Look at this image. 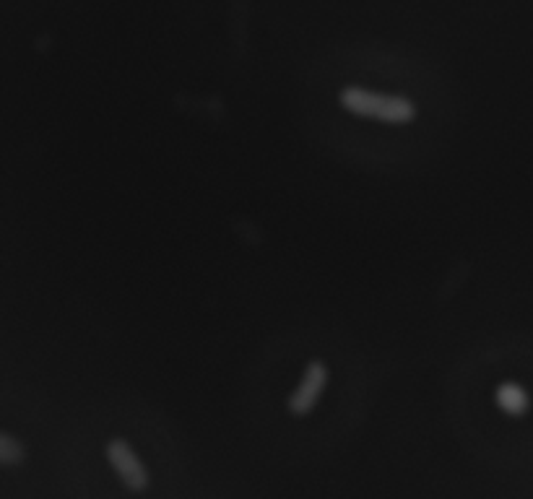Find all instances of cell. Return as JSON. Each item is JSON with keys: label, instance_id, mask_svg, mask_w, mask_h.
Listing matches in <instances>:
<instances>
[{"label": "cell", "instance_id": "obj_1", "mask_svg": "<svg viewBox=\"0 0 533 499\" xmlns=\"http://www.w3.org/2000/svg\"><path fill=\"white\" fill-rule=\"evenodd\" d=\"M338 102L351 115L385 125H409L416 117V104L398 94H377L364 86H344Z\"/></svg>", "mask_w": 533, "mask_h": 499}, {"label": "cell", "instance_id": "obj_2", "mask_svg": "<svg viewBox=\"0 0 533 499\" xmlns=\"http://www.w3.org/2000/svg\"><path fill=\"white\" fill-rule=\"evenodd\" d=\"M107 461H110L112 471L117 474V479L123 481L130 492H143L149 487V471L141 463V458L136 455V450L130 448V442L123 437L107 442Z\"/></svg>", "mask_w": 533, "mask_h": 499}, {"label": "cell", "instance_id": "obj_3", "mask_svg": "<svg viewBox=\"0 0 533 499\" xmlns=\"http://www.w3.org/2000/svg\"><path fill=\"white\" fill-rule=\"evenodd\" d=\"M325 385H328V367L320 359H312L302 372V380L294 388V393L286 401V409L294 416H307L315 406H318L320 396H323Z\"/></svg>", "mask_w": 533, "mask_h": 499}, {"label": "cell", "instance_id": "obj_4", "mask_svg": "<svg viewBox=\"0 0 533 499\" xmlns=\"http://www.w3.org/2000/svg\"><path fill=\"white\" fill-rule=\"evenodd\" d=\"M494 401L507 416H523L531 409V396L518 383H502L500 388L494 390Z\"/></svg>", "mask_w": 533, "mask_h": 499}, {"label": "cell", "instance_id": "obj_5", "mask_svg": "<svg viewBox=\"0 0 533 499\" xmlns=\"http://www.w3.org/2000/svg\"><path fill=\"white\" fill-rule=\"evenodd\" d=\"M26 461V448L19 437L8 435V432H0V466L13 468L21 466Z\"/></svg>", "mask_w": 533, "mask_h": 499}]
</instances>
